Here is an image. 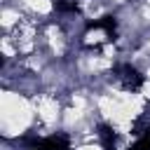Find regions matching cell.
<instances>
[{"mask_svg":"<svg viewBox=\"0 0 150 150\" xmlns=\"http://www.w3.org/2000/svg\"><path fill=\"white\" fill-rule=\"evenodd\" d=\"M117 80H120V84H122L124 89H129V91H136V89L143 84V75H141L136 68H131V66H120V68H117Z\"/></svg>","mask_w":150,"mask_h":150,"instance_id":"1","label":"cell"},{"mask_svg":"<svg viewBox=\"0 0 150 150\" xmlns=\"http://www.w3.org/2000/svg\"><path fill=\"white\" fill-rule=\"evenodd\" d=\"M38 148L40 150H68V141L63 136H49V138L40 141Z\"/></svg>","mask_w":150,"mask_h":150,"instance_id":"2","label":"cell"}]
</instances>
